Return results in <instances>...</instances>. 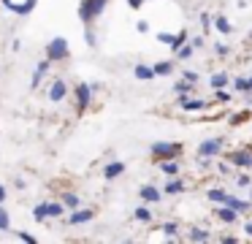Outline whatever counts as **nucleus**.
<instances>
[]
</instances>
